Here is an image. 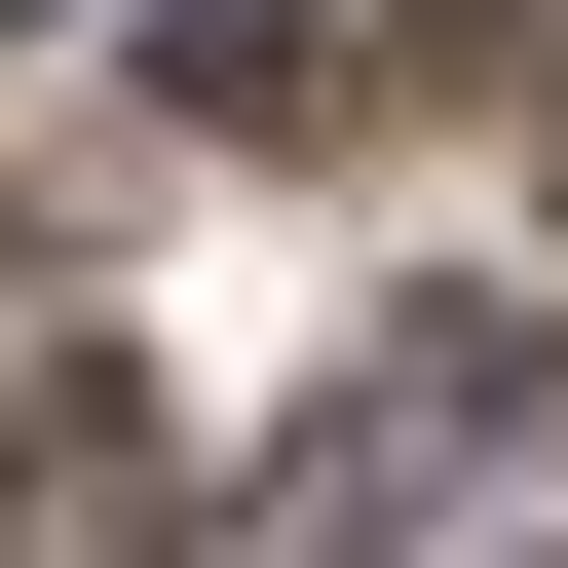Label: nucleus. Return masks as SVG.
<instances>
[{
  "label": "nucleus",
  "instance_id": "nucleus-1",
  "mask_svg": "<svg viewBox=\"0 0 568 568\" xmlns=\"http://www.w3.org/2000/svg\"><path fill=\"white\" fill-rule=\"evenodd\" d=\"M530 530H568V342H493V304H455V342H379V379H342V455L265 493V568H530Z\"/></svg>",
  "mask_w": 568,
  "mask_h": 568
},
{
  "label": "nucleus",
  "instance_id": "nucleus-2",
  "mask_svg": "<svg viewBox=\"0 0 568 568\" xmlns=\"http://www.w3.org/2000/svg\"><path fill=\"white\" fill-rule=\"evenodd\" d=\"M152 77L190 114H342V0H152Z\"/></svg>",
  "mask_w": 568,
  "mask_h": 568
}]
</instances>
